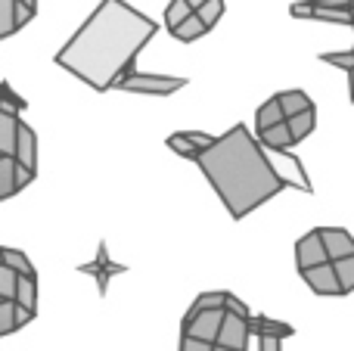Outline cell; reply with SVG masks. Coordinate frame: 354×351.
Here are the masks:
<instances>
[{
  "label": "cell",
  "instance_id": "obj_10",
  "mask_svg": "<svg viewBox=\"0 0 354 351\" xmlns=\"http://www.w3.org/2000/svg\"><path fill=\"white\" fill-rule=\"evenodd\" d=\"M258 143H261L264 149H270V153H280V155L286 153V149H292L295 143H292V134H289L286 118L270 124V128H264V131H258Z\"/></svg>",
  "mask_w": 354,
  "mask_h": 351
},
{
  "label": "cell",
  "instance_id": "obj_23",
  "mask_svg": "<svg viewBox=\"0 0 354 351\" xmlns=\"http://www.w3.org/2000/svg\"><path fill=\"white\" fill-rule=\"evenodd\" d=\"M19 323H16V302L12 298H0V336H10L16 333Z\"/></svg>",
  "mask_w": 354,
  "mask_h": 351
},
{
  "label": "cell",
  "instance_id": "obj_27",
  "mask_svg": "<svg viewBox=\"0 0 354 351\" xmlns=\"http://www.w3.org/2000/svg\"><path fill=\"white\" fill-rule=\"evenodd\" d=\"M78 271H81V274H91V277H97V290H100V296H106L112 274L106 271V267L100 265V261H91V265H78Z\"/></svg>",
  "mask_w": 354,
  "mask_h": 351
},
{
  "label": "cell",
  "instance_id": "obj_31",
  "mask_svg": "<svg viewBox=\"0 0 354 351\" xmlns=\"http://www.w3.org/2000/svg\"><path fill=\"white\" fill-rule=\"evenodd\" d=\"M317 59L326 62V66H336V68H342V72H348L354 66V50H348V53H320Z\"/></svg>",
  "mask_w": 354,
  "mask_h": 351
},
{
  "label": "cell",
  "instance_id": "obj_32",
  "mask_svg": "<svg viewBox=\"0 0 354 351\" xmlns=\"http://www.w3.org/2000/svg\"><path fill=\"white\" fill-rule=\"evenodd\" d=\"M97 261H100V265H103L109 274H124V271H128L124 265H118V261H112V258H109V249H106V240H100V246H97Z\"/></svg>",
  "mask_w": 354,
  "mask_h": 351
},
{
  "label": "cell",
  "instance_id": "obj_24",
  "mask_svg": "<svg viewBox=\"0 0 354 351\" xmlns=\"http://www.w3.org/2000/svg\"><path fill=\"white\" fill-rule=\"evenodd\" d=\"M227 296H230V292H227V290H214V292H199V296H196V302L189 305V308H193V311H202V308H224Z\"/></svg>",
  "mask_w": 354,
  "mask_h": 351
},
{
  "label": "cell",
  "instance_id": "obj_14",
  "mask_svg": "<svg viewBox=\"0 0 354 351\" xmlns=\"http://www.w3.org/2000/svg\"><path fill=\"white\" fill-rule=\"evenodd\" d=\"M277 103H280V109H283V118H292V115H299V112L311 109V106H314V99L308 97L305 91H299V87H292V91H283V93H277Z\"/></svg>",
  "mask_w": 354,
  "mask_h": 351
},
{
  "label": "cell",
  "instance_id": "obj_33",
  "mask_svg": "<svg viewBox=\"0 0 354 351\" xmlns=\"http://www.w3.org/2000/svg\"><path fill=\"white\" fill-rule=\"evenodd\" d=\"M224 311H233V314H239V317H249L252 311H249V305L243 302V298H236L230 292V296H227V302H224Z\"/></svg>",
  "mask_w": 354,
  "mask_h": 351
},
{
  "label": "cell",
  "instance_id": "obj_21",
  "mask_svg": "<svg viewBox=\"0 0 354 351\" xmlns=\"http://www.w3.org/2000/svg\"><path fill=\"white\" fill-rule=\"evenodd\" d=\"M19 31L16 25V0H0V41L12 37Z\"/></svg>",
  "mask_w": 354,
  "mask_h": 351
},
{
  "label": "cell",
  "instance_id": "obj_18",
  "mask_svg": "<svg viewBox=\"0 0 354 351\" xmlns=\"http://www.w3.org/2000/svg\"><path fill=\"white\" fill-rule=\"evenodd\" d=\"M0 261H3L6 267H12L16 274H28V277H37V274H35V265L28 261V255H25L22 249L0 246Z\"/></svg>",
  "mask_w": 354,
  "mask_h": 351
},
{
  "label": "cell",
  "instance_id": "obj_39",
  "mask_svg": "<svg viewBox=\"0 0 354 351\" xmlns=\"http://www.w3.org/2000/svg\"><path fill=\"white\" fill-rule=\"evenodd\" d=\"M19 3H25L28 10H35V12H37V0H19Z\"/></svg>",
  "mask_w": 354,
  "mask_h": 351
},
{
  "label": "cell",
  "instance_id": "obj_3",
  "mask_svg": "<svg viewBox=\"0 0 354 351\" xmlns=\"http://www.w3.org/2000/svg\"><path fill=\"white\" fill-rule=\"evenodd\" d=\"M189 78H177V75H147L137 72V68H128V72L118 78V91L128 93H149V97H168V93L187 87Z\"/></svg>",
  "mask_w": 354,
  "mask_h": 351
},
{
  "label": "cell",
  "instance_id": "obj_36",
  "mask_svg": "<svg viewBox=\"0 0 354 351\" xmlns=\"http://www.w3.org/2000/svg\"><path fill=\"white\" fill-rule=\"evenodd\" d=\"M258 351H283L280 336H258Z\"/></svg>",
  "mask_w": 354,
  "mask_h": 351
},
{
  "label": "cell",
  "instance_id": "obj_1",
  "mask_svg": "<svg viewBox=\"0 0 354 351\" xmlns=\"http://www.w3.org/2000/svg\"><path fill=\"white\" fill-rule=\"evenodd\" d=\"M159 25L147 12L124 0H100L78 31L56 53V66L66 68L97 93L118 84L128 68H134L140 50L156 37Z\"/></svg>",
  "mask_w": 354,
  "mask_h": 351
},
{
  "label": "cell",
  "instance_id": "obj_40",
  "mask_svg": "<svg viewBox=\"0 0 354 351\" xmlns=\"http://www.w3.org/2000/svg\"><path fill=\"white\" fill-rule=\"evenodd\" d=\"M212 351H233V348H224V345H212Z\"/></svg>",
  "mask_w": 354,
  "mask_h": 351
},
{
  "label": "cell",
  "instance_id": "obj_41",
  "mask_svg": "<svg viewBox=\"0 0 354 351\" xmlns=\"http://www.w3.org/2000/svg\"><path fill=\"white\" fill-rule=\"evenodd\" d=\"M199 3H205V0H189V6H193V10H196V6H199Z\"/></svg>",
  "mask_w": 354,
  "mask_h": 351
},
{
  "label": "cell",
  "instance_id": "obj_38",
  "mask_svg": "<svg viewBox=\"0 0 354 351\" xmlns=\"http://www.w3.org/2000/svg\"><path fill=\"white\" fill-rule=\"evenodd\" d=\"M348 99L354 103V66L348 68Z\"/></svg>",
  "mask_w": 354,
  "mask_h": 351
},
{
  "label": "cell",
  "instance_id": "obj_2",
  "mask_svg": "<svg viewBox=\"0 0 354 351\" xmlns=\"http://www.w3.org/2000/svg\"><path fill=\"white\" fill-rule=\"evenodd\" d=\"M196 165L205 174V180L218 193L233 221L249 218L255 209L270 202L277 193L299 187L270 165L264 146L252 137L245 124H233L221 137H214L212 146L199 149Z\"/></svg>",
  "mask_w": 354,
  "mask_h": 351
},
{
  "label": "cell",
  "instance_id": "obj_22",
  "mask_svg": "<svg viewBox=\"0 0 354 351\" xmlns=\"http://www.w3.org/2000/svg\"><path fill=\"white\" fill-rule=\"evenodd\" d=\"M196 16L205 22V28L212 31L214 25H218V19L224 16V0H205V3L196 6Z\"/></svg>",
  "mask_w": 354,
  "mask_h": 351
},
{
  "label": "cell",
  "instance_id": "obj_16",
  "mask_svg": "<svg viewBox=\"0 0 354 351\" xmlns=\"http://www.w3.org/2000/svg\"><path fill=\"white\" fill-rule=\"evenodd\" d=\"M171 35L177 37V41H183V44H193V41H199L202 35H208V28H205V22H202V19L196 16V10H193L180 25H174Z\"/></svg>",
  "mask_w": 354,
  "mask_h": 351
},
{
  "label": "cell",
  "instance_id": "obj_5",
  "mask_svg": "<svg viewBox=\"0 0 354 351\" xmlns=\"http://www.w3.org/2000/svg\"><path fill=\"white\" fill-rule=\"evenodd\" d=\"M249 317H239L233 311H224V321H221V330H218V339L214 345H224V348H233V351H249Z\"/></svg>",
  "mask_w": 354,
  "mask_h": 351
},
{
  "label": "cell",
  "instance_id": "obj_4",
  "mask_svg": "<svg viewBox=\"0 0 354 351\" xmlns=\"http://www.w3.org/2000/svg\"><path fill=\"white\" fill-rule=\"evenodd\" d=\"M221 321H224V308H202V311H193L189 308L180 321V336H193V339H202V342H212L218 339V330H221Z\"/></svg>",
  "mask_w": 354,
  "mask_h": 351
},
{
  "label": "cell",
  "instance_id": "obj_30",
  "mask_svg": "<svg viewBox=\"0 0 354 351\" xmlns=\"http://www.w3.org/2000/svg\"><path fill=\"white\" fill-rule=\"evenodd\" d=\"M16 277L19 274L0 261V298H12V292H16Z\"/></svg>",
  "mask_w": 354,
  "mask_h": 351
},
{
  "label": "cell",
  "instance_id": "obj_11",
  "mask_svg": "<svg viewBox=\"0 0 354 351\" xmlns=\"http://www.w3.org/2000/svg\"><path fill=\"white\" fill-rule=\"evenodd\" d=\"M19 112L0 106V155H12L16 149V131H19Z\"/></svg>",
  "mask_w": 354,
  "mask_h": 351
},
{
  "label": "cell",
  "instance_id": "obj_42",
  "mask_svg": "<svg viewBox=\"0 0 354 351\" xmlns=\"http://www.w3.org/2000/svg\"><path fill=\"white\" fill-rule=\"evenodd\" d=\"M351 28H354V10H351Z\"/></svg>",
  "mask_w": 354,
  "mask_h": 351
},
{
  "label": "cell",
  "instance_id": "obj_28",
  "mask_svg": "<svg viewBox=\"0 0 354 351\" xmlns=\"http://www.w3.org/2000/svg\"><path fill=\"white\" fill-rule=\"evenodd\" d=\"M305 6H311V10H333V12H345V16H351L354 3L351 0H301Z\"/></svg>",
  "mask_w": 354,
  "mask_h": 351
},
{
  "label": "cell",
  "instance_id": "obj_35",
  "mask_svg": "<svg viewBox=\"0 0 354 351\" xmlns=\"http://www.w3.org/2000/svg\"><path fill=\"white\" fill-rule=\"evenodd\" d=\"M183 137H187L189 143H193V146H199V149H205V146H212V140L214 137L212 134H202V131H180Z\"/></svg>",
  "mask_w": 354,
  "mask_h": 351
},
{
  "label": "cell",
  "instance_id": "obj_7",
  "mask_svg": "<svg viewBox=\"0 0 354 351\" xmlns=\"http://www.w3.org/2000/svg\"><path fill=\"white\" fill-rule=\"evenodd\" d=\"M301 280L308 283V290H311L314 296H342L339 277H336V271H333V261H324V265H317V267L301 271Z\"/></svg>",
  "mask_w": 354,
  "mask_h": 351
},
{
  "label": "cell",
  "instance_id": "obj_9",
  "mask_svg": "<svg viewBox=\"0 0 354 351\" xmlns=\"http://www.w3.org/2000/svg\"><path fill=\"white\" fill-rule=\"evenodd\" d=\"M320 240H324L326 258L336 261L345 258V255H354V236L342 227H320Z\"/></svg>",
  "mask_w": 354,
  "mask_h": 351
},
{
  "label": "cell",
  "instance_id": "obj_17",
  "mask_svg": "<svg viewBox=\"0 0 354 351\" xmlns=\"http://www.w3.org/2000/svg\"><path fill=\"white\" fill-rule=\"evenodd\" d=\"M16 159L12 155H0V202L10 196H16Z\"/></svg>",
  "mask_w": 354,
  "mask_h": 351
},
{
  "label": "cell",
  "instance_id": "obj_34",
  "mask_svg": "<svg viewBox=\"0 0 354 351\" xmlns=\"http://www.w3.org/2000/svg\"><path fill=\"white\" fill-rule=\"evenodd\" d=\"M177 351H212V342L193 339V336H180V348Z\"/></svg>",
  "mask_w": 354,
  "mask_h": 351
},
{
  "label": "cell",
  "instance_id": "obj_37",
  "mask_svg": "<svg viewBox=\"0 0 354 351\" xmlns=\"http://www.w3.org/2000/svg\"><path fill=\"white\" fill-rule=\"evenodd\" d=\"M31 19H35V10H28L25 3H19V0H16V25H19V28H25Z\"/></svg>",
  "mask_w": 354,
  "mask_h": 351
},
{
  "label": "cell",
  "instance_id": "obj_19",
  "mask_svg": "<svg viewBox=\"0 0 354 351\" xmlns=\"http://www.w3.org/2000/svg\"><path fill=\"white\" fill-rule=\"evenodd\" d=\"M333 271H336V277H339V290H342V296H351L354 292V255L336 258L333 261Z\"/></svg>",
  "mask_w": 354,
  "mask_h": 351
},
{
  "label": "cell",
  "instance_id": "obj_43",
  "mask_svg": "<svg viewBox=\"0 0 354 351\" xmlns=\"http://www.w3.org/2000/svg\"><path fill=\"white\" fill-rule=\"evenodd\" d=\"M351 3H354V0H351Z\"/></svg>",
  "mask_w": 354,
  "mask_h": 351
},
{
  "label": "cell",
  "instance_id": "obj_20",
  "mask_svg": "<svg viewBox=\"0 0 354 351\" xmlns=\"http://www.w3.org/2000/svg\"><path fill=\"white\" fill-rule=\"evenodd\" d=\"M277 122H283V109H280V103H277V93H274L268 103L258 106V112H255V128L264 131V128H270V124H277Z\"/></svg>",
  "mask_w": 354,
  "mask_h": 351
},
{
  "label": "cell",
  "instance_id": "obj_29",
  "mask_svg": "<svg viewBox=\"0 0 354 351\" xmlns=\"http://www.w3.org/2000/svg\"><path fill=\"white\" fill-rule=\"evenodd\" d=\"M0 106H6V109H12V112H22L28 103H25V97H19L6 81H0Z\"/></svg>",
  "mask_w": 354,
  "mask_h": 351
},
{
  "label": "cell",
  "instance_id": "obj_13",
  "mask_svg": "<svg viewBox=\"0 0 354 351\" xmlns=\"http://www.w3.org/2000/svg\"><path fill=\"white\" fill-rule=\"evenodd\" d=\"M12 302L22 305V308L31 311V314H37V277L19 274V277H16V292H12Z\"/></svg>",
  "mask_w": 354,
  "mask_h": 351
},
{
  "label": "cell",
  "instance_id": "obj_26",
  "mask_svg": "<svg viewBox=\"0 0 354 351\" xmlns=\"http://www.w3.org/2000/svg\"><path fill=\"white\" fill-rule=\"evenodd\" d=\"M168 149H174L180 159H189V162H196V155H199V146H193V143H189L183 134H171V137H168Z\"/></svg>",
  "mask_w": 354,
  "mask_h": 351
},
{
  "label": "cell",
  "instance_id": "obj_6",
  "mask_svg": "<svg viewBox=\"0 0 354 351\" xmlns=\"http://www.w3.org/2000/svg\"><path fill=\"white\" fill-rule=\"evenodd\" d=\"M324 261H330V258H326L324 240H320V227H314L305 236H299V243H295V265H299V274H301L308 267L324 265Z\"/></svg>",
  "mask_w": 354,
  "mask_h": 351
},
{
  "label": "cell",
  "instance_id": "obj_8",
  "mask_svg": "<svg viewBox=\"0 0 354 351\" xmlns=\"http://www.w3.org/2000/svg\"><path fill=\"white\" fill-rule=\"evenodd\" d=\"M12 159L25 168V171L37 174V137L31 131V124L19 122V131H16V149H12Z\"/></svg>",
  "mask_w": 354,
  "mask_h": 351
},
{
  "label": "cell",
  "instance_id": "obj_25",
  "mask_svg": "<svg viewBox=\"0 0 354 351\" xmlns=\"http://www.w3.org/2000/svg\"><path fill=\"white\" fill-rule=\"evenodd\" d=\"M193 12V6H189V0H171V3L165 6V25L168 28H174V25H180L183 19Z\"/></svg>",
  "mask_w": 354,
  "mask_h": 351
},
{
  "label": "cell",
  "instance_id": "obj_12",
  "mask_svg": "<svg viewBox=\"0 0 354 351\" xmlns=\"http://www.w3.org/2000/svg\"><path fill=\"white\" fill-rule=\"evenodd\" d=\"M249 333L252 336H280V339H286V336H295V327H289V323H283V321H270L268 314H249Z\"/></svg>",
  "mask_w": 354,
  "mask_h": 351
},
{
  "label": "cell",
  "instance_id": "obj_15",
  "mask_svg": "<svg viewBox=\"0 0 354 351\" xmlns=\"http://www.w3.org/2000/svg\"><path fill=\"white\" fill-rule=\"evenodd\" d=\"M286 124H289V134H292V143H301V140H308V137L314 134V128H317V109H305V112H299V115H292V118H286Z\"/></svg>",
  "mask_w": 354,
  "mask_h": 351
}]
</instances>
